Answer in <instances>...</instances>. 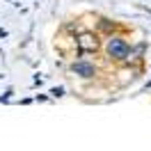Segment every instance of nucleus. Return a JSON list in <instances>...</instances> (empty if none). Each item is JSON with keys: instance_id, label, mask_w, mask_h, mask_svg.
I'll list each match as a JSON object with an SVG mask.
<instances>
[{"instance_id": "obj_1", "label": "nucleus", "mask_w": 151, "mask_h": 151, "mask_svg": "<svg viewBox=\"0 0 151 151\" xmlns=\"http://www.w3.org/2000/svg\"><path fill=\"white\" fill-rule=\"evenodd\" d=\"M105 53H108L110 60L122 62V60H126V57L131 55V46H128V41L124 37H110L108 44H105Z\"/></svg>"}, {"instance_id": "obj_2", "label": "nucleus", "mask_w": 151, "mask_h": 151, "mask_svg": "<svg viewBox=\"0 0 151 151\" xmlns=\"http://www.w3.org/2000/svg\"><path fill=\"white\" fill-rule=\"evenodd\" d=\"M96 48H99V41H96L94 35L85 32V35L78 37V50H80V53H94Z\"/></svg>"}, {"instance_id": "obj_3", "label": "nucleus", "mask_w": 151, "mask_h": 151, "mask_svg": "<svg viewBox=\"0 0 151 151\" xmlns=\"http://www.w3.org/2000/svg\"><path fill=\"white\" fill-rule=\"evenodd\" d=\"M71 71L80 78H94L96 76V66L89 64V62H73L71 64Z\"/></svg>"}]
</instances>
